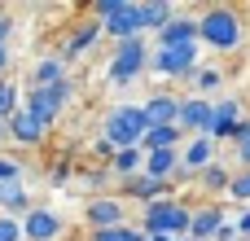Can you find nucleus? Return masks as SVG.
<instances>
[{
    "instance_id": "8",
    "label": "nucleus",
    "mask_w": 250,
    "mask_h": 241,
    "mask_svg": "<svg viewBox=\"0 0 250 241\" xmlns=\"http://www.w3.org/2000/svg\"><path fill=\"white\" fill-rule=\"evenodd\" d=\"M83 224H88L92 233H101V228H123V224H127V206L119 202V193H92L88 206H83Z\"/></svg>"
},
{
    "instance_id": "25",
    "label": "nucleus",
    "mask_w": 250,
    "mask_h": 241,
    "mask_svg": "<svg viewBox=\"0 0 250 241\" xmlns=\"http://www.w3.org/2000/svg\"><path fill=\"white\" fill-rule=\"evenodd\" d=\"M141 171H145V149H119L114 162H110L114 180H127V176H141Z\"/></svg>"
},
{
    "instance_id": "27",
    "label": "nucleus",
    "mask_w": 250,
    "mask_h": 241,
    "mask_svg": "<svg viewBox=\"0 0 250 241\" xmlns=\"http://www.w3.org/2000/svg\"><path fill=\"white\" fill-rule=\"evenodd\" d=\"M22 110V101H18V83L13 79H0V119H13Z\"/></svg>"
},
{
    "instance_id": "31",
    "label": "nucleus",
    "mask_w": 250,
    "mask_h": 241,
    "mask_svg": "<svg viewBox=\"0 0 250 241\" xmlns=\"http://www.w3.org/2000/svg\"><path fill=\"white\" fill-rule=\"evenodd\" d=\"M0 241H26V237H22V220L0 215Z\"/></svg>"
},
{
    "instance_id": "30",
    "label": "nucleus",
    "mask_w": 250,
    "mask_h": 241,
    "mask_svg": "<svg viewBox=\"0 0 250 241\" xmlns=\"http://www.w3.org/2000/svg\"><path fill=\"white\" fill-rule=\"evenodd\" d=\"M141 228H132V224H123V228H101V233H92V241H136Z\"/></svg>"
},
{
    "instance_id": "6",
    "label": "nucleus",
    "mask_w": 250,
    "mask_h": 241,
    "mask_svg": "<svg viewBox=\"0 0 250 241\" xmlns=\"http://www.w3.org/2000/svg\"><path fill=\"white\" fill-rule=\"evenodd\" d=\"M70 97H75V79H66V83H57V88H31V92H26V114H35L44 127H53L57 114L70 105Z\"/></svg>"
},
{
    "instance_id": "1",
    "label": "nucleus",
    "mask_w": 250,
    "mask_h": 241,
    "mask_svg": "<svg viewBox=\"0 0 250 241\" xmlns=\"http://www.w3.org/2000/svg\"><path fill=\"white\" fill-rule=\"evenodd\" d=\"M198 40L207 48H215V53H233L246 40V22H242V13L233 4H207L198 13Z\"/></svg>"
},
{
    "instance_id": "37",
    "label": "nucleus",
    "mask_w": 250,
    "mask_h": 241,
    "mask_svg": "<svg viewBox=\"0 0 250 241\" xmlns=\"http://www.w3.org/2000/svg\"><path fill=\"white\" fill-rule=\"evenodd\" d=\"M237 233L250 241V211H242V215H237Z\"/></svg>"
},
{
    "instance_id": "5",
    "label": "nucleus",
    "mask_w": 250,
    "mask_h": 241,
    "mask_svg": "<svg viewBox=\"0 0 250 241\" xmlns=\"http://www.w3.org/2000/svg\"><path fill=\"white\" fill-rule=\"evenodd\" d=\"M149 57H154V48L145 44V35H141V40H123V44H114V57H110L105 75H110L114 83H136V79L149 70Z\"/></svg>"
},
{
    "instance_id": "26",
    "label": "nucleus",
    "mask_w": 250,
    "mask_h": 241,
    "mask_svg": "<svg viewBox=\"0 0 250 241\" xmlns=\"http://www.w3.org/2000/svg\"><path fill=\"white\" fill-rule=\"evenodd\" d=\"M189 83H193V92H215V88L224 83V70H220V66H198V70L189 75Z\"/></svg>"
},
{
    "instance_id": "36",
    "label": "nucleus",
    "mask_w": 250,
    "mask_h": 241,
    "mask_svg": "<svg viewBox=\"0 0 250 241\" xmlns=\"http://www.w3.org/2000/svg\"><path fill=\"white\" fill-rule=\"evenodd\" d=\"M9 66H13V53L9 44H0V79H9Z\"/></svg>"
},
{
    "instance_id": "17",
    "label": "nucleus",
    "mask_w": 250,
    "mask_h": 241,
    "mask_svg": "<svg viewBox=\"0 0 250 241\" xmlns=\"http://www.w3.org/2000/svg\"><path fill=\"white\" fill-rule=\"evenodd\" d=\"M101 31H105V26H101L97 18H83V22H79V26H75L70 35H66V44H62V53H57V57H62V61L70 66V61H75L79 53H88V48L97 44V35H101Z\"/></svg>"
},
{
    "instance_id": "2",
    "label": "nucleus",
    "mask_w": 250,
    "mask_h": 241,
    "mask_svg": "<svg viewBox=\"0 0 250 241\" xmlns=\"http://www.w3.org/2000/svg\"><path fill=\"white\" fill-rule=\"evenodd\" d=\"M193 224V202L189 198H167L141 211V233L145 237H189Z\"/></svg>"
},
{
    "instance_id": "11",
    "label": "nucleus",
    "mask_w": 250,
    "mask_h": 241,
    "mask_svg": "<svg viewBox=\"0 0 250 241\" xmlns=\"http://www.w3.org/2000/svg\"><path fill=\"white\" fill-rule=\"evenodd\" d=\"M211 110H215L211 97H185V101H180V132H185L189 141H193V136H207Z\"/></svg>"
},
{
    "instance_id": "12",
    "label": "nucleus",
    "mask_w": 250,
    "mask_h": 241,
    "mask_svg": "<svg viewBox=\"0 0 250 241\" xmlns=\"http://www.w3.org/2000/svg\"><path fill=\"white\" fill-rule=\"evenodd\" d=\"M237 123H242V101H237V97H220L215 110H211V127H207V136H211L215 145H220V141H233Z\"/></svg>"
},
{
    "instance_id": "21",
    "label": "nucleus",
    "mask_w": 250,
    "mask_h": 241,
    "mask_svg": "<svg viewBox=\"0 0 250 241\" xmlns=\"http://www.w3.org/2000/svg\"><path fill=\"white\" fill-rule=\"evenodd\" d=\"M180 171V149H158V154H145V176L149 180H163L171 184V176Z\"/></svg>"
},
{
    "instance_id": "35",
    "label": "nucleus",
    "mask_w": 250,
    "mask_h": 241,
    "mask_svg": "<svg viewBox=\"0 0 250 241\" xmlns=\"http://www.w3.org/2000/svg\"><path fill=\"white\" fill-rule=\"evenodd\" d=\"M9 35H13V13L0 9V44H9Z\"/></svg>"
},
{
    "instance_id": "16",
    "label": "nucleus",
    "mask_w": 250,
    "mask_h": 241,
    "mask_svg": "<svg viewBox=\"0 0 250 241\" xmlns=\"http://www.w3.org/2000/svg\"><path fill=\"white\" fill-rule=\"evenodd\" d=\"M185 44H202V40H198V18L176 13V18L158 31V48H185Z\"/></svg>"
},
{
    "instance_id": "3",
    "label": "nucleus",
    "mask_w": 250,
    "mask_h": 241,
    "mask_svg": "<svg viewBox=\"0 0 250 241\" xmlns=\"http://www.w3.org/2000/svg\"><path fill=\"white\" fill-rule=\"evenodd\" d=\"M149 123H145V105H114L105 110L101 119V136L114 145V149H141Z\"/></svg>"
},
{
    "instance_id": "38",
    "label": "nucleus",
    "mask_w": 250,
    "mask_h": 241,
    "mask_svg": "<svg viewBox=\"0 0 250 241\" xmlns=\"http://www.w3.org/2000/svg\"><path fill=\"white\" fill-rule=\"evenodd\" d=\"M136 241H149V237H145V233H136Z\"/></svg>"
},
{
    "instance_id": "15",
    "label": "nucleus",
    "mask_w": 250,
    "mask_h": 241,
    "mask_svg": "<svg viewBox=\"0 0 250 241\" xmlns=\"http://www.w3.org/2000/svg\"><path fill=\"white\" fill-rule=\"evenodd\" d=\"M224 220H229V215H224V202H202V206H193L189 237H193V241H215V233H220Z\"/></svg>"
},
{
    "instance_id": "39",
    "label": "nucleus",
    "mask_w": 250,
    "mask_h": 241,
    "mask_svg": "<svg viewBox=\"0 0 250 241\" xmlns=\"http://www.w3.org/2000/svg\"><path fill=\"white\" fill-rule=\"evenodd\" d=\"M242 241H246V237H242Z\"/></svg>"
},
{
    "instance_id": "13",
    "label": "nucleus",
    "mask_w": 250,
    "mask_h": 241,
    "mask_svg": "<svg viewBox=\"0 0 250 241\" xmlns=\"http://www.w3.org/2000/svg\"><path fill=\"white\" fill-rule=\"evenodd\" d=\"M62 233H66V224H62V215L48 211V206H35V211L22 220V237L26 241H57Z\"/></svg>"
},
{
    "instance_id": "10",
    "label": "nucleus",
    "mask_w": 250,
    "mask_h": 241,
    "mask_svg": "<svg viewBox=\"0 0 250 241\" xmlns=\"http://www.w3.org/2000/svg\"><path fill=\"white\" fill-rule=\"evenodd\" d=\"M180 101H185V97H176V92H167V88L149 92V101H141V105H145V123H149V127H180Z\"/></svg>"
},
{
    "instance_id": "32",
    "label": "nucleus",
    "mask_w": 250,
    "mask_h": 241,
    "mask_svg": "<svg viewBox=\"0 0 250 241\" xmlns=\"http://www.w3.org/2000/svg\"><path fill=\"white\" fill-rule=\"evenodd\" d=\"M70 176H75V162H66V158H57L53 162V171H48V180L62 189V184H70Z\"/></svg>"
},
{
    "instance_id": "19",
    "label": "nucleus",
    "mask_w": 250,
    "mask_h": 241,
    "mask_svg": "<svg viewBox=\"0 0 250 241\" xmlns=\"http://www.w3.org/2000/svg\"><path fill=\"white\" fill-rule=\"evenodd\" d=\"M180 162H185L189 171H207L211 162H220V158H215V141H211V136H193V141H185Z\"/></svg>"
},
{
    "instance_id": "33",
    "label": "nucleus",
    "mask_w": 250,
    "mask_h": 241,
    "mask_svg": "<svg viewBox=\"0 0 250 241\" xmlns=\"http://www.w3.org/2000/svg\"><path fill=\"white\" fill-rule=\"evenodd\" d=\"M13 149V127H9V119H0V154H9Z\"/></svg>"
},
{
    "instance_id": "29",
    "label": "nucleus",
    "mask_w": 250,
    "mask_h": 241,
    "mask_svg": "<svg viewBox=\"0 0 250 241\" xmlns=\"http://www.w3.org/2000/svg\"><path fill=\"white\" fill-rule=\"evenodd\" d=\"M13 180H22V162L13 154H0V184H13Z\"/></svg>"
},
{
    "instance_id": "34",
    "label": "nucleus",
    "mask_w": 250,
    "mask_h": 241,
    "mask_svg": "<svg viewBox=\"0 0 250 241\" xmlns=\"http://www.w3.org/2000/svg\"><path fill=\"white\" fill-rule=\"evenodd\" d=\"M233 145L242 149V145H250V119H242L237 123V132H233Z\"/></svg>"
},
{
    "instance_id": "20",
    "label": "nucleus",
    "mask_w": 250,
    "mask_h": 241,
    "mask_svg": "<svg viewBox=\"0 0 250 241\" xmlns=\"http://www.w3.org/2000/svg\"><path fill=\"white\" fill-rule=\"evenodd\" d=\"M31 211H35V202H31V193L22 189V180H13V184H0V215L26 220Z\"/></svg>"
},
{
    "instance_id": "18",
    "label": "nucleus",
    "mask_w": 250,
    "mask_h": 241,
    "mask_svg": "<svg viewBox=\"0 0 250 241\" xmlns=\"http://www.w3.org/2000/svg\"><path fill=\"white\" fill-rule=\"evenodd\" d=\"M70 79V66L53 53V57H40L35 66H31V88H57V83H66Z\"/></svg>"
},
{
    "instance_id": "24",
    "label": "nucleus",
    "mask_w": 250,
    "mask_h": 241,
    "mask_svg": "<svg viewBox=\"0 0 250 241\" xmlns=\"http://www.w3.org/2000/svg\"><path fill=\"white\" fill-rule=\"evenodd\" d=\"M171 18H176L171 0H141V26L145 31H163Z\"/></svg>"
},
{
    "instance_id": "7",
    "label": "nucleus",
    "mask_w": 250,
    "mask_h": 241,
    "mask_svg": "<svg viewBox=\"0 0 250 241\" xmlns=\"http://www.w3.org/2000/svg\"><path fill=\"white\" fill-rule=\"evenodd\" d=\"M149 70H154L158 79H189V75L198 70V44H185V48H154Z\"/></svg>"
},
{
    "instance_id": "23",
    "label": "nucleus",
    "mask_w": 250,
    "mask_h": 241,
    "mask_svg": "<svg viewBox=\"0 0 250 241\" xmlns=\"http://www.w3.org/2000/svg\"><path fill=\"white\" fill-rule=\"evenodd\" d=\"M145 154H158V149H185V132L180 127H149L145 141H141Z\"/></svg>"
},
{
    "instance_id": "28",
    "label": "nucleus",
    "mask_w": 250,
    "mask_h": 241,
    "mask_svg": "<svg viewBox=\"0 0 250 241\" xmlns=\"http://www.w3.org/2000/svg\"><path fill=\"white\" fill-rule=\"evenodd\" d=\"M229 198L242 206V211H250V171H233V184H229Z\"/></svg>"
},
{
    "instance_id": "4",
    "label": "nucleus",
    "mask_w": 250,
    "mask_h": 241,
    "mask_svg": "<svg viewBox=\"0 0 250 241\" xmlns=\"http://www.w3.org/2000/svg\"><path fill=\"white\" fill-rule=\"evenodd\" d=\"M92 18L105 26V35H114V44L145 35V26H141V4H127V0H97V4H92Z\"/></svg>"
},
{
    "instance_id": "22",
    "label": "nucleus",
    "mask_w": 250,
    "mask_h": 241,
    "mask_svg": "<svg viewBox=\"0 0 250 241\" xmlns=\"http://www.w3.org/2000/svg\"><path fill=\"white\" fill-rule=\"evenodd\" d=\"M229 184H233V171L224 167V162H211L207 171H198V189H202V198H229Z\"/></svg>"
},
{
    "instance_id": "14",
    "label": "nucleus",
    "mask_w": 250,
    "mask_h": 241,
    "mask_svg": "<svg viewBox=\"0 0 250 241\" xmlns=\"http://www.w3.org/2000/svg\"><path fill=\"white\" fill-rule=\"evenodd\" d=\"M9 127H13V145H18V149H40V145L48 141V127H44L35 114H26V105L9 119Z\"/></svg>"
},
{
    "instance_id": "9",
    "label": "nucleus",
    "mask_w": 250,
    "mask_h": 241,
    "mask_svg": "<svg viewBox=\"0 0 250 241\" xmlns=\"http://www.w3.org/2000/svg\"><path fill=\"white\" fill-rule=\"evenodd\" d=\"M119 198H132V202H141V211H145V206H154V202L176 198V189H171V184H163V180H149V176L141 171V176L119 180Z\"/></svg>"
}]
</instances>
